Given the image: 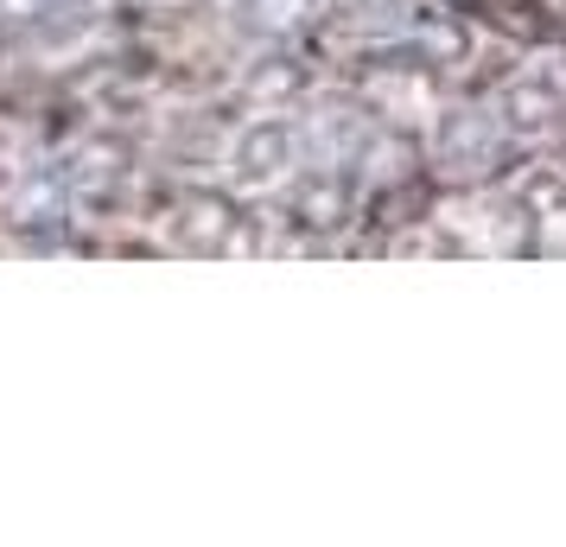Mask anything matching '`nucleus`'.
I'll return each instance as SVG.
<instances>
[{
    "label": "nucleus",
    "mask_w": 566,
    "mask_h": 547,
    "mask_svg": "<svg viewBox=\"0 0 566 547\" xmlns=\"http://www.w3.org/2000/svg\"><path fill=\"white\" fill-rule=\"evenodd\" d=\"M503 115H510L515 128H547V115H560V103H554L547 90H528V83H522V90L503 96Z\"/></svg>",
    "instance_id": "obj_3"
},
{
    "label": "nucleus",
    "mask_w": 566,
    "mask_h": 547,
    "mask_svg": "<svg viewBox=\"0 0 566 547\" xmlns=\"http://www.w3.org/2000/svg\"><path fill=\"white\" fill-rule=\"evenodd\" d=\"M300 217L318 223V230L344 223V217H350V185H344V179H312L306 191H300Z\"/></svg>",
    "instance_id": "obj_2"
},
{
    "label": "nucleus",
    "mask_w": 566,
    "mask_h": 547,
    "mask_svg": "<svg viewBox=\"0 0 566 547\" xmlns=\"http://www.w3.org/2000/svg\"><path fill=\"white\" fill-rule=\"evenodd\" d=\"M446 166L459 179H484L503 166V122L490 115H452L446 122Z\"/></svg>",
    "instance_id": "obj_1"
}]
</instances>
